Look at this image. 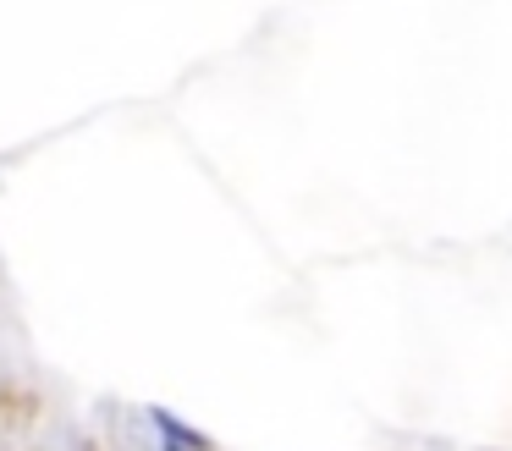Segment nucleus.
Here are the masks:
<instances>
[{
  "instance_id": "nucleus-1",
  "label": "nucleus",
  "mask_w": 512,
  "mask_h": 451,
  "mask_svg": "<svg viewBox=\"0 0 512 451\" xmlns=\"http://www.w3.org/2000/svg\"><path fill=\"white\" fill-rule=\"evenodd\" d=\"M149 424L160 429V440H171V446H193V451H210V440L199 435L193 424H182V418H171L166 407H149Z\"/></svg>"
},
{
  "instance_id": "nucleus-2",
  "label": "nucleus",
  "mask_w": 512,
  "mask_h": 451,
  "mask_svg": "<svg viewBox=\"0 0 512 451\" xmlns=\"http://www.w3.org/2000/svg\"><path fill=\"white\" fill-rule=\"evenodd\" d=\"M160 451H193V446H171V440H160Z\"/></svg>"
}]
</instances>
